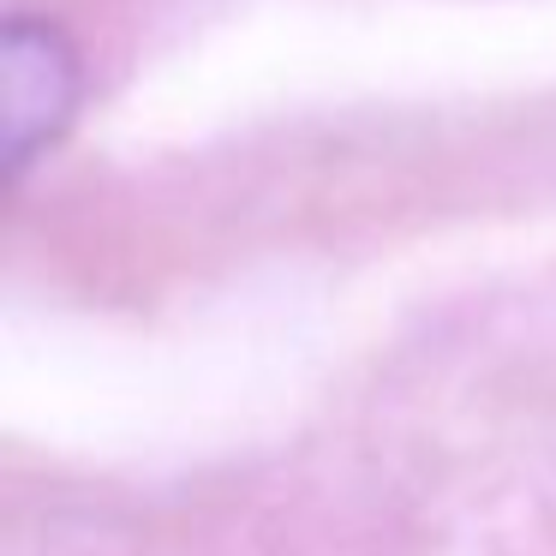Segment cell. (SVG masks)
Listing matches in <instances>:
<instances>
[{"label": "cell", "instance_id": "1", "mask_svg": "<svg viewBox=\"0 0 556 556\" xmlns=\"http://www.w3.org/2000/svg\"><path fill=\"white\" fill-rule=\"evenodd\" d=\"M78 109V54L49 18H13L0 42V156L30 168L37 150L66 132Z\"/></svg>", "mask_w": 556, "mask_h": 556}]
</instances>
